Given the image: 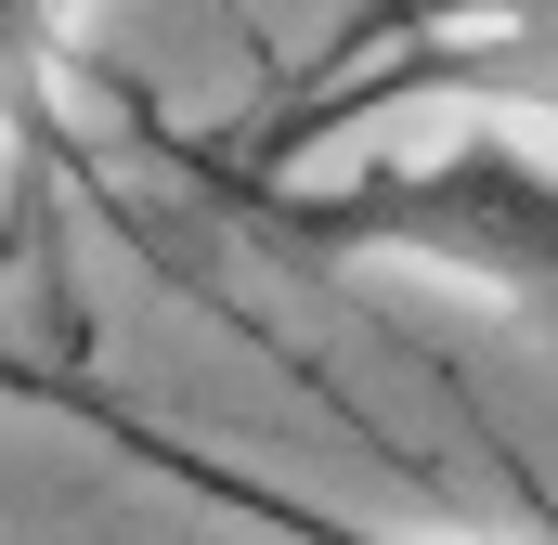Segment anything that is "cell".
I'll return each instance as SVG.
<instances>
[{
    "label": "cell",
    "instance_id": "obj_2",
    "mask_svg": "<svg viewBox=\"0 0 558 545\" xmlns=\"http://www.w3.org/2000/svg\"><path fill=\"white\" fill-rule=\"evenodd\" d=\"M441 39H558V0H364L286 92L351 78V65H377V52H441Z\"/></svg>",
    "mask_w": 558,
    "mask_h": 545
},
{
    "label": "cell",
    "instance_id": "obj_1",
    "mask_svg": "<svg viewBox=\"0 0 558 545\" xmlns=\"http://www.w3.org/2000/svg\"><path fill=\"white\" fill-rule=\"evenodd\" d=\"M260 247L286 261H416L481 286L558 351V169L520 156L507 131H454L441 156H364L338 195H234L208 182Z\"/></svg>",
    "mask_w": 558,
    "mask_h": 545
}]
</instances>
